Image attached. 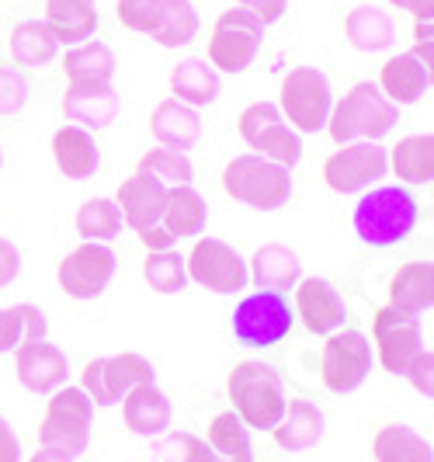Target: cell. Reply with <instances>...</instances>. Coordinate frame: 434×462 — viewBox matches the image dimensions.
<instances>
[{
	"instance_id": "6da1fadb",
	"label": "cell",
	"mask_w": 434,
	"mask_h": 462,
	"mask_svg": "<svg viewBox=\"0 0 434 462\" xmlns=\"http://www.w3.org/2000/svg\"><path fill=\"white\" fill-rule=\"evenodd\" d=\"M396 122H400V108L379 91V84L358 80L341 97H334V108H330V118H327V133L334 139V146L383 143L396 129Z\"/></svg>"
},
{
	"instance_id": "7a4b0ae2",
	"label": "cell",
	"mask_w": 434,
	"mask_h": 462,
	"mask_svg": "<svg viewBox=\"0 0 434 462\" xmlns=\"http://www.w3.org/2000/svg\"><path fill=\"white\" fill-rule=\"evenodd\" d=\"M420 219V208H417V199L407 185H375L362 191L358 206H355V216H351V226L358 233V240L365 247H396L403 244L413 233Z\"/></svg>"
},
{
	"instance_id": "3957f363",
	"label": "cell",
	"mask_w": 434,
	"mask_h": 462,
	"mask_svg": "<svg viewBox=\"0 0 434 462\" xmlns=\"http://www.w3.org/2000/svg\"><path fill=\"white\" fill-rule=\"evenodd\" d=\"M226 396H229V411L240 417L251 431H268V435L274 431V424L282 420L285 407H289L282 375L274 372V365L257 362V358L236 362L229 369Z\"/></svg>"
},
{
	"instance_id": "277c9868",
	"label": "cell",
	"mask_w": 434,
	"mask_h": 462,
	"mask_svg": "<svg viewBox=\"0 0 434 462\" xmlns=\"http://www.w3.org/2000/svg\"><path fill=\"white\" fill-rule=\"evenodd\" d=\"M223 188L240 206L274 212L292 199V171L257 153H240L223 167Z\"/></svg>"
},
{
	"instance_id": "5b68a950",
	"label": "cell",
	"mask_w": 434,
	"mask_h": 462,
	"mask_svg": "<svg viewBox=\"0 0 434 462\" xmlns=\"http://www.w3.org/2000/svg\"><path fill=\"white\" fill-rule=\"evenodd\" d=\"M334 108V91L327 73L317 67H292L278 88V112L299 136L327 133V118Z\"/></svg>"
},
{
	"instance_id": "8992f818",
	"label": "cell",
	"mask_w": 434,
	"mask_h": 462,
	"mask_svg": "<svg viewBox=\"0 0 434 462\" xmlns=\"http://www.w3.org/2000/svg\"><path fill=\"white\" fill-rule=\"evenodd\" d=\"M94 403L80 386H63L46 400V414L39 420V445L60 448L73 459H80L91 448Z\"/></svg>"
},
{
	"instance_id": "52a82bcc",
	"label": "cell",
	"mask_w": 434,
	"mask_h": 462,
	"mask_svg": "<svg viewBox=\"0 0 434 462\" xmlns=\"http://www.w3.org/2000/svg\"><path fill=\"white\" fill-rule=\"evenodd\" d=\"M146 383H157V369L139 351L101 355V358H91L80 372V390L91 396L94 407H118L136 386H146Z\"/></svg>"
},
{
	"instance_id": "ba28073f",
	"label": "cell",
	"mask_w": 434,
	"mask_h": 462,
	"mask_svg": "<svg viewBox=\"0 0 434 462\" xmlns=\"http://www.w3.org/2000/svg\"><path fill=\"white\" fill-rule=\"evenodd\" d=\"M296 327V310L285 292L257 289L236 302L233 310V337L244 347L282 345Z\"/></svg>"
},
{
	"instance_id": "9c48e42d",
	"label": "cell",
	"mask_w": 434,
	"mask_h": 462,
	"mask_svg": "<svg viewBox=\"0 0 434 462\" xmlns=\"http://www.w3.org/2000/svg\"><path fill=\"white\" fill-rule=\"evenodd\" d=\"M372 347H375V362L389 375H407L413 362L424 355L420 317L400 306H389V302L379 306L372 313Z\"/></svg>"
},
{
	"instance_id": "30bf717a",
	"label": "cell",
	"mask_w": 434,
	"mask_h": 462,
	"mask_svg": "<svg viewBox=\"0 0 434 462\" xmlns=\"http://www.w3.org/2000/svg\"><path fill=\"white\" fill-rule=\"evenodd\" d=\"M375 365V347L362 330L355 327H341L327 337L320 351V383L330 393H355L365 386Z\"/></svg>"
},
{
	"instance_id": "8fae6325",
	"label": "cell",
	"mask_w": 434,
	"mask_h": 462,
	"mask_svg": "<svg viewBox=\"0 0 434 462\" xmlns=\"http://www.w3.org/2000/svg\"><path fill=\"white\" fill-rule=\"evenodd\" d=\"M184 268H188V282H195L199 289H208V292H219V296L244 292L251 285L247 257L219 236H199L184 257Z\"/></svg>"
},
{
	"instance_id": "7c38bea8",
	"label": "cell",
	"mask_w": 434,
	"mask_h": 462,
	"mask_svg": "<svg viewBox=\"0 0 434 462\" xmlns=\"http://www.w3.org/2000/svg\"><path fill=\"white\" fill-rule=\"evenodd\" d=\"M236 133L240 139L251 146L257 157L272 163H282V167H296L302 161V139L299 133L282 118L278 105L274 101H254L247 105L240 118H236Z\"/></svg>"
},
{
	"instance_id": "4fadbf2b",
	"label": "cell",
	"mask_w": 434,
	"mask_h": 462,
	"mask_svg": "<svg viewBox=\"0 0 434 462\" xmlns=\"http://www.w3.org/2000/svg\"><path fill=\"white\" fill-rule=\"evenodd\" d=\"M268 28L254 18L247 7H229L223 11L216 24H212V35H208V63L219 69V73H244L254 63L257 49L264 42Z\"/></svg>"
},
{
	"instance_id": "5bb4252c",
	"label": "cell",
	"mask_w": 434,
	"mask_h": 462,
	"mask_svg": "<svg viewBox=\"0 0 434 462\" xmlns=\"http://www.w3.org/2000/svg\"><path fill=\"white\" fill-rule=\"evenodd\" d=\"M389 174V150L383 143H347L323 161V185L334 195H358Z\"/></svg>"
},
{
	"instance_id": "9a60e30c",
	"label": "cell",
	"mask_w": 434,
	"mask_h": 462,
	"mask_svg": "<svg viewBox=\"0 0 434 462\" xmlns=\"http://www.w3.org/2000/svg\"><path fill=\"white\" fill-rule=\"evenodd\" d=\"M115 264H118V257L108 244H80V247H73L63 261H60V268H56V282H60V289L67 292L69 300H97L108 285H112L115 278Z\"/></svg>"
},
{
	"instance_id": "2e32d148",
	"label": "cell",
	"mask_w": 434,
	"mask_h": 462,
	"mask_svg": "<svg viewBox=\"0 0 434 462\" xmlns=\"http://www.w3.org/2000/svg\"><path fill=\"white\" fill-rule=\"evenodd\" d=\"M292 310H296V320H302L309 334H320V337H330L347 320V302L341 289L320 275L299 278L292 289Z\"/></svg>"
},
{
	"instance_id": "e0dca14e",
	"label": "cell",
	"mask_w": 434,
	"mask_h": 462,
	"mask_svg": "<svg viewBox=\"0 0 434 462\" xmlns=\"http://www.w3.org/2000/svg\"><path fill=\"white\" fill-rule=\"evenodd\" d=\"M14 372L28 393L52 396L63 390L69 379V358L63 347H56L49 337H32L14 351Z\"/></svg>"
},
{
	"instance_id": "ac0fdd59",
	"label": "cell",
	"mask_w": 434,
	"mask_h": 462,
	"mask_svg": "<svg viewBox=\"0 0 434 462\" xmlns=\"http://www.w3.org/2000/svg\"><path fill=\"white\" fill-rule=\"evenodd\" d=\"M122 420L125 428L139 435V439L157 441L171 431V420H174V407H171V396L163 393L157 383H146L136 386L133 393L122 400Z\"/></svg>"
},
{
	"instance_id": "d6986e66",
	"label": "cell",
	"mask_w": 434,
	"mask_h": 462,
	"mask_svg": "<svg viewBox=\"0 0 434 462\" xmlns=\"http://www.w3.org/2000/svg\"><path fill=\"white\" fill-rule=\"evenodd\" d=\"M150 133L157 139V146H171L188 153L191 146H199V139L206 133L202 112L184 105L178 97H163L161 105L150 112Z\"/></svg>"
},
{
	"instance_id": "ffe728a7",
	"label": "cell",
	"mask_w": 434,
	"mask_h": 462,
	"mask_svg": "<svg viewBox=\"0 0 434 462\" xmlns=\"http://www.w3.org/2000/svg\"><path fill=\"white\" fill-rule=\"evenodd\" d=\"M49 150H52L56 171H60L63 178H69V181H88V178L97 174V167H101L97 139H94V133L80 129V125H63V129H56Z\"/></svg>"
},
{
	"instance_id": "44dd1931",
	"label": "cell",
	"mask_w": 434,
	"mask_h": 462,
	"mask_svg": "<svg viewBox=\"0 0 434 462\" xmlns=\"http://www.w3.org/2000/svg\"><path fill=\"white\" fill-rule=\"evenodd\" d=\"M272 435L282 452H292V456L309 452L327 435V417H323V411L313 400H289V407H285L282 420L274 424Z\"/></svg>"
},
{
	"instance_id": "7402d4cb",
	"label": "cell",
	"mask_w": 434,
	"mask_h": 462,
	"mask_svg": "<svg viewBox=\"0 0 434 462\" xmlns=\"http://www.w3.org/2000/svg\"><path fill=\"white\" fill-rule=\"evenodd\" d=\"M163 195L167 188L146 174H133L125 178L118 191H115V206L122 208V219L129 230H146V226H157L163 216Z\"/></svg>"
},
{
	"instance_id": "603a6c76",
	"label": "cell",
	"mask_w": 434,
	"mask_h": 462,
	"mask_svg": "<svg viewBox=\"0 0 434 462\" xmlns=\"http://www.w3.org/2000/svg\"><path fill=\"white\" fill-rule=\"evenodd\" d=\"M115 69H118V60H115L112 46L97 42V39H88L80 46H69L67 56H63V73H67V88H112Z\"/></svg>"
},
{
	"instance_id": "cb8c5ba5",
	"label": "cell",
	"mask_w": 434,
	"mask_h": 462,
	"mask_svg": "<svg viewBox=\"0 0 434 462\" xmlns=\"http://www.w3.org/2000/svg\"><path fill=\"white\" fill-rule=\"evenodd\" d=\"M428 88H431V77H428L424 63L413 56L411 49L389 56L386 63H383V69H379V91L386 94L396 108L417 105L428 94Z\"/></svg>"
},
{
	"instance_id": "d4e9b609",
	"label": "cell",
	"mask_w": 434,
	"mask_h": 462,
	"mask_svg": "<svg viewBox=\"0 0 434 462\" xmlns=\"http://www.w3.org/2000/svg\"><path fill=\"white\" fill-rule=\"evenodd\" d=\"M167 84H171V97H178V101L202 112L223 91V73L212 67L206 56H188L171 69Z\"/></svg>"
},
{
	"instance_id": "484cf974",
	"label": "cell",
	"mask_w": 434,
	"mask_h": 462,
	"mask_svg": "<svg viewBox=\"0 0 434 462\" xmlns=\"http://www.w3.org/2000/svg\"><path fill=\"white\" fill-rule=\"evenodd\" d=\"M63 116L69 125H80L88 133L108 129L115 118L122 116V97L115 88H67L63 94Z\"/></svg>"
},
{
	"instance_id": "4316f807",
	"label": "cell",
	"mask_w": 434,
	"mask_h": 462,
	"mask_svg": "<svg viewBox=\"0 0 434 462\" xmlns=\"http://www.w3.org/2000/svg\"><path fill=\"white\" fill-rule=\"evenodd\" d=\"M389 306H400L407 313L434 310V261H407L389 278Z\"/></svg>"
},
{
	"instance_id": "83f0119b",
	"label": "cell",
	"mask_w": 434,
	"mask_h": 462,
	"mask_svg": "<svg viewBox=\"0 0 434 462\" xmlns=\"http://www.w3.org/2000/svg\"><path fill=\"white\" fill-rule=\"evenodd\" d=\"M344 39L358 52H386L396 42V24L379 4H358L355 11H347L344 18Z\"/></svg>"
},
{
	"instance_id": "f1b7e54d",
	"label": "cell",
	"mask_w": 434,
	"mask_h": 462,
	"mask_svg": "<svg viewBox=\"0 0 434 462\" xmlns=\"http://www.w3.org/2000/svg\"><path fill=\"white\" fill-rule=\"evenodd\" d=\"M60 46H80L97 32V4L94 0H46V18Z\"/></svg>"
},
{
	"instance_id": "f546056e",
	"label": "cell",
	"mask_w": 434,
	"mask_h": 462,
	"mask_svg": "<svg viewBox=\"0 0 434 462\" xmlns=\"http://www.w3.org/2000/svg\"><path fill=\"white\" fill-rule=\"evenodd\" d=\"M247 264H251L254 285L257 289H272V292H289V289H296V282L302 278V261L285 244H264V247H257Z\"/></svg>"
},
{
	"instance_id": "4dcf8cb0",
	"label": "cell",
	"mask_w": 434,
	"mask_h": 462,
	"mask_svg": "<svg viewBox=\"0 0 434 462\" xmlns=\"http://www.w3.org/2000/svg\"><path fill=\"white\" fill-rule=\"evenodd\" d=\"M161 223L174 233V236L199 240V236L206 233V223H208V202L191 185L167 188V195H163Z\"/></svg>"
},
{
	"instance_id": "1f68e13d",
	"label": "cell",
	"mask_w": 434,
	"mask_h": 462,
	"mask_svg": "<svg viewBox=\"0 0 434 462\" xmlns=\"http://www.w3.org/2000/svg\"><path fill=\"white\" fill-rule=\"evenodd\" d=\"M11 60H14V67L22 69H46L49 63H56V56H60V42H56V35H52V28L46 22H18L11 28Z\"/></svg>"
},
{
	"instance_id": "d6a6232c",
	"label": "cell",
	"mask_w": 434,
	"mask_h": 462,
	"mask_svg": "<svg viewBox=\"0 0 434 462\" xmlns=\"http://www.w3.org/2000/svg\"><path fill=\"white\" fill-rule=\"evenodd\" d=\"M389 171L400 185H431L434 181V133L403 136L389 150Z\"/></svg>"
},
{
	"instance_id": "836d02e7",
	"label": "cell",
	"mask_w": 434,
	"mask_h": 462,
	"mask_svg": "<svg viewBox=\"0 0 434 462\" xmlns=\"http://www.w3.org/2000/svg\"><path fill=\"white\" fill-rule=\"evenodd\" d=\"M375 462H434V445L411 424H383L372 439Z\"/></svg>"
},
{
	"instance_id": "e575fe53",
	"label": "cell",
	"mask_w": 434,
	"mask_h": 462,
	"mask_svg": "<svg viewBox=\"0 0 434 462\" xmlns=\"http://www.w3.org/2000/svg\"><path fill=\"white\" fill-rule=\"evenodd\" d=\"M206 441L219 462H254V445H251V428L233 414V411H219L208 420Z\"/></svg>"
},
{
	"instance_id": "d590c367",
	"label": "cell",
	"mask_w": 434,
	"mask_h": 462,
	"mask_svg": "<svg viewBox=\"0 0 434 462\" xmlns=\"http://www.w3.org/2000/svg\"><path fill=\"white\" fill-rule=\"evenodd\" d=\"M73 226L80 233V240H88V244H112L125 226V219H122V208L115 206V199L97 195L77 208Z\"/></svg>"
},
{
	"instance_id": "8d00e7d4",
	"label": "cell",
	"mask_w": 434,
	"mask_h": 462,
	"mask_svg": "<svg viewBox=\"0 0 434 462\" xmlns=\"http://www.w3.org/2000/svg\"><path fill=\"white\" fill-rule=\"evenodd\" d=\"M46 313L32 302H18V306L0 310V355L18 351L32 337H46Z\"/></svg>"
},
{
	"instance_id": "74e56055",
	"label": "cell",
	"mask_w": 434,
	"mask_h": 462,
	"mask_svg": "<svg viewBox=\"0 0 434 462\" xmlns=\"http://www.w3.org/2000/svg\"><path fill=\"white\" fill-rule=\"evenodd\" d=\"M199 11L191 0H167L157 28L150 32V39L163 49H181L199 35Z\"/></svg>"
},
{
	"instance_id": "f35d334b",
	"label": "cell",
	"mask_w": 434,
	"mask_h": 462,
	"mask_svg": "<svg viewBox=\"0 0 434 462\" xmlns=\"http://www.w3.org/2000/svg\"><path fill=\"white\" fill-rule=\"evenodd\" d=\"M136 174H146V178L161 181L163 188H174V185H191L195 167H191L188 153H181V150L153 146V150H146V153L139 157Z\"/></svg>"
},
{
	"instance_id": "ab89813d",
	"label": "cell",
	"mask_w": 434,
	"mask_h": 462,
	"mask_svg": "<svg viewBox=\"0 0 434 462\" xmlns=\"http://www.w3.org/2000/svg\"><path fill=\"white\" fill-rule=\"evenodd\" d=\"M143 278L153 292H181L188 285V268H184V254L178 251H150L146 261H143Z\"/></svg>"
},
{
	"instance_id": "60d3db41",
	"label": "cell",
	"mask_w": 434,
	"mask_h": 462,
	"mask_svg": "<svg viewBox=\"0 0 434 462\" xmlns=\"http://www.w3.org/2000/svg\"><path fill=\"white\" fill-rule=\"evenodd\" d=\"M157 456L161 462H219L206 439L188 431H167L163 439H157Z\"/></svg>"
},
{
	"instance_id": "b9f144b4",
	"label": "cell",
	"mask_w": 434,
	"mask_h": 462,
	"mask_svg": "<svg viewBox=\"0 0 434 462\" xmlns=\"http://www.w3.org/2000/svg\"><path fill=\"white\" fill-rule=\"evenodd\" d=\"M28 94H32L28 73L22 67L4 63L0 67V116H22L24 105H28Z\"/></svg>"
},
{
	"instance_id": "7bdbcfd3",
	"label": "cell",
	"mask_w": 434,
	"mask_h": 462,
	"mask_svg": "<svg viewBox=\"0 0 434 462\" xmlns=\"http://www.w3.org/2000/svg\"><path fill=\"white\" fill-rule=\"evenodd\" d=\"M163 4L167 0H118L115 4V14H118V22L125 24L129 32L150 35L157 28V22H161Z\"/></svg>"
},
{
	"instance_id": "ee69618b",
	"label": "cell",
	"mask_w": 434,
	"mask_h": 462,
	"mask_svg": "<svg viewBox=\"0 0 434 462\" xmlns=\"http://www.w3.org/2000/svg\"><path fill=\"white\" fill-rule=\"evenodd\" d=\"M411 52L424 63L428 77L434 84V22H417L413 24V46Z\"/></svg>"
},
{
	"instance_id": "f6af8a7d",
	"label": "cell",
	"mask_w": 434,
	"mask_h": 462,
	"mask_svg": "<svg viewBox=\"0 0 434 462\" xmlns=\"http://www.w3.org/2000/svg\"><path fill=\"white\" fill-rule=\"evenodd\" d=\"M403 379H407L420 396L434 400V351H424V355L411 365V372H407Z\"/></svg>"
},
{
	"instance_id": "bcb514c9",
	"label": "cell",
	"mask_w": 434,
	"mask_h": 462,
	"mask_svg": "<svg viewBox=\"0 0 434 462\" xmlns=\"http://www.w3.org/2000/svg\"><path fill=\"white\" fill-rule=\"evenodd\" d=\"M240 7H247L264 28H272V24H278L282 18H285L289 0H240Z\"/></svg>"
},
{
	"instance_id": "7dc6e473",
	"label": "cell",
	"mask_w": 434,
	"mask_h": 462,
	"mask_svg": "<svg viewBox=\"0 0 434 462\" xmlns=\"http://www.w3.org/2000/svg\"><path fill=\"white\" fill-rule=\"evenodd\" d=\"M22 272V251L7 236H0V289H7Z\"/></svg>"
},
{
	"instance_id": "c3c4849f",
	"label": "cell",
	"mask_w": 434,
	"mask_h": 462,
	"mask_svg": "<svg viewBox=\"0 0 434 462\" xmlns=\"http://www.w3.org/2000/svg\"><path fill=\"white\" fill-rule=\"evenodd\" d=\"M139 236V244L146 247V251H174V233L167 230L163 223H157V226H146V230H139L136 233Z\"/></svg>"
},
{
	"instance_id": "681fc988",
	"label": "cell",
	"mask_w": 434,
	"mask_h": 462,
	"mask_svg": "<svg viewBox=\"0 0 434 462\" xmlns=\"http://www.w3.org/2000/svg\"><path fill=\"white\" fill-rule=\"evenodd\" d=\"M0 462H22V441L7 424V417H0Z\"/></svg>"
},
{
	"instance_id": "f907efd6",
	"label": "cell",
	"mask_w": 434,
	"mask_h": 462,
	"mask_svg": "<svg viewBox=\"0 0 434 462\" xmlns=\"http://www.w3.org/2000/svg\"><path fill=\"white\" fill-rule=\"evenodd\" d=\"M389 7L411 11L417 22H434V0H386Z\"/></svg>"
},
{
	"instance_id": "816d5d0a",
	"label": "cell",
	"mask_w": 434,
	"mask_h": 462,
	"mask_svg": "<svg viewBox=\"0 0 434 462\" xmlns=\"http://www.w3.org/2000/svg\"><path fill=\"white\" fill-rule=\"evenodd\" d=\"M28 462H77V459L67 456V452H60V448H46V445H39V452H35V456H28Z\"/></svg>"
},
{
	"instance_id": "f5cc1de1",
	"label": "cell",
	"mask_w": 434,
	"mask_h": 462,
	"mask_svg": "<svg viewBox=\"0 0 434 462\" xmlns=\"http://www.w3.org/2000/svg\"><path fill=\"white\" fill-rule=\"evenodd\" d=\"M0 167H4V153H0Z\"/></svg>"
}]
</instances>
